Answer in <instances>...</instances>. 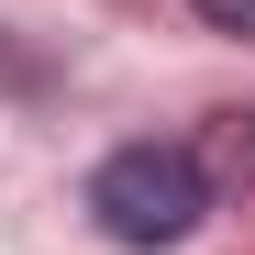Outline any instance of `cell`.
I'll return each mask as SVG.
<instances>
[{
  "instance_id": "obj_2",
  "label": "cell",
  "mask_w": 255,
  "mask_h": 255,
  "mask_svg": "<svg viewBox=\"0 0 255 255\" xmlns=\"http://www.w3.org/2000/svg\"><path fill=\"white\" fill-rule=\"evenodd\" d=\"M211 200H255V111H211V133L189 144Z\"/></svg>"
},
{
  "instance_id": "obj_1",
  "label": "cell",
  "mask_w": 255,
  "mask_h": 255,
  "mask_svg": "<svg viewBox=\"0 0 255 255\" xmlns=\"http://www.w3.org/2000/svg\"><path fill=\"white\" fill-rule=\"evenodd\" d=\"M200 211H211V189H200L189 144H111V155L89 166V222H100L111 244H133V255L189 244Z\"/></svg>"
},
{
  "instance_id": "obj_3",
  "label": "cell",
  "mask_w": 255,
  "mask_h": 255,
  "mask_svg": "<svg viewBox=\"0 0 255 255\" xmlns=\"http://www.w3.org/2000/svg\"><path fill=\"white\" fill-rule=\"evenodd\" d=\"M200 22H222V33H255V0H200Z\"/></svg>"
}]
</instances>
